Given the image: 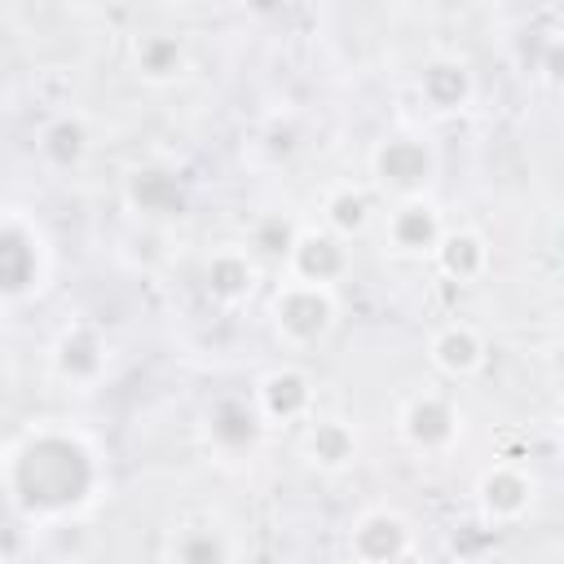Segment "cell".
<instances>
[{
	"instance_id": "cell-4",
	"label": "cell",
	"mask_w": 564,
	"mask_h": 564,
	"mask_svg": "<svg viewBox=\"0 0 564 564\" xmlns=\"http://www.w3.org/2000/svg\"><path fill=\"white\" fill-rule=\"evenodd\" d=\"M370 172H375V185L397 194L401 203L405 198H423V189L432 185V172H436V154L423 137H388L375 145L370 154Z\"/></svg>"
},
{
	"instance_id": "cell-8",
	"label": "cell",
	"mask_w": 564,
	"mask_h": 564,
	"mask_svg": "<svg viewBox=\"0 0 564 564\" xmlns=\"http://www.w3.org/2000/svg\"><path fill=\"white\" fill-rule=\"evenodd\" d=\"M344 242H348V238L330 234L326 225L300 229V238H295V247H291V256H286V278L317 282V286H335V282L348 273V264H352V256H348Z\"/></svg>"
},
{
	"instance_id": "cell-13",
	"label": "cell",
	"mask_w": 564,
	"mask_h": 564,
	"mask_svg": "<svg viewBox=\"0 0 564 564\" xmlns=\"http://www.w3.org/2000/svg\"><path fill=\"white\" fill-rule=\"evenodd\" d=\"M163 564H234V542L216 520L194 516L167 533Z\"/></svg>"
},
{
	"instance_id": "cell-12",
	"label": "cell",
	"mask_w": 564,
	"mask_h": 564,
	"mask_svg": "<svg viewBox=\"0 0 564 564\" xmlns=\"http://www.w3.org/2000/svg\"><path fill=\"white\" fill-rule=\"evenodd\" d=\"M383 234H388L392 251H401V256H432L436 242L445 238V220L432 198H405L388 212Z\"/></svg>"
},
{
	"instance_id": "cell-26",
	"label": "cell",
	"mask_w": 564,
	"mask_h": 564,
	"mask_svg": "<svg viewBox=\"0 0 564 564\" xmlns=\"http://www.w3.org/2000/svg\"><path fill=\"white\" fill-rule=\"evenodd\" d=\"M348 564H352V560H348Z\"/></svg>"
},
{
	"instance_id": "cell-2",
	"label": "cell",
	"mask_w": 564,
	"mask_h": 564,
	"mask_svg": "<svg viewBox=\"0 0 564 564\" xmlns=\"http://www.w3.org/2000/svg\"><path fill=\"white\" fill-rule=\"evenodd\" d=\"M269 317H273L278 339H286L291 348H313V344H322L335 330V322H339V295H335V286L286 278L273 291V300H269Z\"/></svg>"
},
{
	"instance_id": "cell-9",
	"label": "cell",
	"mask_w": 564,
	"mask_h": 564,
	"mask_svg": "<svg viewBox=\"0 0 564 564\" xmlns=\"http://www.w3.org/2000/svg\"><path fill=\"white\" fill-rule=\"evenodd\" d=\"M251 401L264 423H300V419L308 423L313 419V379L300 366H278L256 383Z\"/></svg>"
},
{
	"instance_id": "cell-22",
	"label": "cell",
	"mask_w": 564,
	"mask_h": 564,
	"mask_svg": "<svg viewBox=\"0 0 564 564\" xmlns=\"http://www.w3.org/2000/svg\"><path fill=\"white\" fill-rule=\"evenodd\" d=\"M128 203L137 212H167V207H181V181L172 172H159V167H137L132 181H128Z\"/></svg>"
},
{
	"instance_id": "cell-11",
	"label": "cell",
	"mask_w": 564,
	"mask_h": 564,
	"mask_svg": "<svg viewBox=\"0 0 564 564\" xmlns=\"http://www.w3.org/2000/svg\"><path fill=\"white\" fill-rule=\"evenodd\" d=\"M357 449H361L357 427H352L348 419H335V414H322V419L313 414L308 427H304V441H300L304 463H308L313 471H326V476L352 467V463H357Z\"/></svg>"
},
{
	"instance_id": "cell-7",
	"label": "cell",
	"mask_w": 564,
	"mask_h": 564,
	"mask_svg": "<svg viewBox=\"0 0 564 564\" xmlns=\"http://www.w3.org/2000/svg\"><path fill=\"white\" fill-rule=\"evenodd\" d=\"M405 551H414V529L401 511L392 507H370L357 516L352 533H348V555L352 564H392Z\"/></svg>"
},
{
	"instance_id": "cell-24",
	"label": "cell",
	"mask_w": 564,
	"mask_h": 564,
	"mask_svg": "<svg viewBox=\"0 0 564 564\" xmlns=\"http://www.w3.org/2000/svg\"><path fill=\"white\" fill-rule=\"evenodd\" d=\"M392 564H427V560H423V555H419V546H414V551H405V555H401V560H392Z\"/></svg>"
},
{
	"instance_id": "cell-23",
	"label": "cell",
	"mask_w": 564,
	"mask_h": 564,
	"mask_svg": "<svg viewBox=\"0 0 564 564\" xmlns=\"http://www.w3.org/2000/svg\"><path fill=\"white\" fill-rule=\"evenodd\" d=\"M295 238H300V225H291L282 212H273V216H260V220L251 225L247 251H251V256H264V260H282V264H286V256H291Z\"/></svg>"
},
{
	"instance_id": "cell-20",
	"label": "cell",
	"mask_w": 564,
	"mask_h": 564,
	"mask_svg": "<svg viewBox=\"0 0 564 564\" xmlns=\"http://www.w3.org/2000/svg\"><path fill=\"white\" fill-rule=\"evenodd\" d=\"M40 154L48 167H75L88 154V123L79 115H57L40 128Z\"/></svg>"
},
{
	"instance_id": "cell-10",
	"label": "cell",
	"mask_w": 564,
	"mask_h": 564,
	"mask_svg": "<svg viewBox=\"0 0 564 564\" xmlns=\"http://www.w3.org/2000/svg\"><path fill=\"white\" fill-rule=\"evenodd\" d=\"M53 370L62 383L88 392L101 375H106V339L93 330V326H66L53 344Z\"/></svg>"
},
{
	"instance_id": "cell-6",
	"label": "cell",
	"mask_w": 564,
	"mask_h": 564,
	"mask_svg": "<svg viewBox=\"0 0 564 564\" xmlns=\"http://www.w3.org/2000/svg\"><path fill=\"white\" fill-rule=\"evenodd\" d=\"M533 498H538V480H533V471L520 467V463H494V467H485L480 480H476V507H480V516H485L489 524H498V529L524 520L529 507H533Z\"/></svg>"
},
{
	"instance_id": "cell-3",
	"label": "cell",
	"mask_w": 564,
	"mask_h": 564,
	"mask_svg": "<svg viewBox=\"0 0 564 564\" xmlns=\"http://www.w3.org/2000/svg\"><path fill=\"white\" fill-rule=\"evenodd\" d=\"M397 432L419 454H445L463 436V414H458L454 397H445L436 388H423V392L405 397V405L397 414Z\"/></svg>"
},
{
	"instance_id": "cell-1",
	"label": "cell",
	"mask_w": 564,
	"mask_h": 564,
	"mask_svg": "<svg viewBox=\"0 0 564 564\" xmlns=\"http://www.w3.org/2000/svg\"><path fill=\"white\" fill-rule=\"evenodd\" d=\"M4 480H9V498L18 511H26L31 520H57L79 511L97 485H101V467L93 445L79 432L66 427H31L9 445L4 458Z\"/></svg>"
},
{
	"instance_id": "cell-15",
	"label": "cell",
	"mask_w": 564,
	"mask_h": 564,
	"mask_svg": "<svg viewBox=\"0 0 564 564\" xmlns=\"http://www.w3.org/2000/svg\"><path fill=\"white\" fill-rule=\"evenodd\" d=\"M256 278H260V264H256V256H251L247 247H220V251L207 260V273H203L207 295H212L216 304H225V308L242 304V300L256 291Z\"/></svg>"
},
{
	"instance_id": "cell-18",
	"label": "cell",
	"mask_w": 564,
	"mask_h": 564,
	"mask_svg": "<svg viewBox=\"0 0 564 564\" xmlns=\"http://www.w3.org/2000/svg\"><path fill=\"white\" fill-rule=\"evenodd\" d=\"M132 66L145 84H172L185 75V40L172 31H150L132 40Z\"/></svg>"
},
{
	"instance_id": "cell-19",
	"label": "cell",
	"mask_w": 564,
	"mask_h": 564,
	"mask_svg": "<svg viewBox=\"0 0 564 564\" xmlns=\"http://www.w3.org/2000/svg\"><path fill=\"white\" fill-rule=\"evenodd\" d=\"M419 93H423V101H427L432 110L449 115V110H463V106L471 101L476 84H471V70H467L463 62H454V57H436V62L423 66V75H419Z\"/></svg>"
},
{
	"instance_id": "cell-16",
	"label": "cell",
	"mask_w": 564,
	"mask_h": 564,
	"mask_svg": "<svg viewBox=\"0 0 564 564\" xmlns=\"http://www.w3.org/2000/svg\"><path fill=\"white\" fill-rule=\"evenodd\" d=\"M427 357H432V366H436L441 375L467 379V375H476V370L485 366V339H480V330L467 326V322H445V326L432 335Z\"/></svg>"
},
{
	"instance_id": "cell-25",
	"label": "cell",
	"mask_w": 564,
	"mask_h": 564,
	"mask_svg": "<svg viewBox=\"0 0 564 564\" xmlns=\"http://www.w3.org/2000/svg\"><path fill=\"white\" fill-rule=\"evenodd\" d=\"M560 445H564V419H560Z\"/></svg>"
},
{
	"instance_id": "cell-5",
	"label": "cell",
	"mask_w": 564,
	"mask_h": 564,
	"mask_svg": "<svg viewBox=\"0 0 564 564\" xmlns=\"http://www.w3.org/2000/svg\"><path fill=\"white\" fill-rule=\"evenodd\" d=\"M0 269H4V295L18 304L26 300L31 291L44 286V273H48V251H44V238L40 229L13 207L4 216V238H0Z\"/></svg>"
},
{
	"instance_id": "cell-14",
	"label": "cell",
	"mask_w": 564,
	"mask_h": 564,
	"mask_svg": "<svg viewBox=\"0 0 564 564\" xmlns=\"http://www.w3.org/2000/svg\"><path fill=\"white\" fill-rule=\"evenodd\" d=\"M264 432V419L256 410V401H242V397H225L212 405L207 414V441L216 445V454L225 458H238L247 454Z\"/></svg>"
},
{
	"instance_id": "cell-17",
	"label": "cell",
	"mask_w": 564,
	"mask_h": 564,
	"mask_svg": "<svg viewBox=\"0 0 564 564\" xmlns=\"http://www.w3.org/2000/svg\"><path fill=\"white\" fill-rule=\"evenodd\" d=\"M432 264L449 282H476L489 269V242L476 229H445V238L432 251Z\"/></svg>"
},
{
	"instance_id": "cell-21",
	"label": "cell",
	"mask_w": 564,
	"mask_h": 564,
	"mask_svg": "<svg viewBox=\"0 0 564 564\" xmlns=\"http://www.w3.org/2000/svg\"><path fill=\"white\" fill-rule=\"evenodd\" d=\"M322 225L339 238H352L370 225V198L357 189V185H335L322 203Z\"/></svg>"
}]
</instances>
